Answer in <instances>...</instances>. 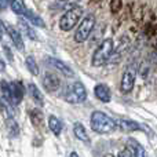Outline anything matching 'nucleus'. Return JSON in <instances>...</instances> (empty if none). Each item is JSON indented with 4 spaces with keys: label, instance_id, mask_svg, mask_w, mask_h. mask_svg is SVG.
<instances>
[{
    "label": "nucleus",
    "instance_id": "30",
    "mask_svg": "<svg viewBox=\"0 0 157 157\" xmlns=\"http://www.w3.org/2000/svg\"><path fill=\"white\" fill-rule=\"evenodd\" d=\"M69 157H78V155H77L76 152H72L71 155H69Z\"/></svg>",
    "mask_w": 157,
    "mask_h": 157
},
{
    "label": "nucleus",
    "instance_id": "13",
    "mask_svg": "<svg viewBox=\"0 0 157 157\" xmlns=\"http://www.w3.org/2000/svg\"><path fill=\"white\" fill-rule=\"evenodd\" d=\"M18 26L21 28V32L24 33V35L26 36L29 40H33V41H37L39 40L37 33H36L35 29H33V28L29 25V22L25 21L24 18H19L18 19Z\"/></svg>",
    "mask_w": 157,
    "mask_h": 157
},
{
    "label": "nucleus",
    "instance_id": "10",
    "mask_svg": "<svg viewBox=\"0 0 157 157\" xmlns=\"http://www.w3.org/2000/svg\"><path fill=\"white\" fill-rule=\"evenodd\" d=\"M10 87H11V103L15 106L24 99L25 88H24V86H22L21 81H17V80L11 81Z\"/></svg>",
    "mask_w": 157,
    "mask_h": 157
},
{
    "label": "nucleus",
    "instance_id": "4",
    "mask_svg": "<svg viewBox=\"0 0 157 157\" xmlns=\"http://www.w3.org/2000/svg\"><path fill=\"white\" fill-rule=\"evenodd\" d=\"M87 99V90L80 81L69 84L65 91V101L69 103H81Z\"/></svg>",
    "mask_w": 157,
    "mask_h": 157
},
{
    "label": "nucleus",
    "instance_id": "26",
    "mask_svg": "<svg viewBox=\"0 0 157 157\" xmlns=\"http://www.w3.org/2000/svg\"><path fill=\"white\" fill-rule=\"evenodd\" d=\"M120 6H121V0H112V11L113 13L119 11Z\"/></svg>",
    "mask_w": 157,
    "mask_h": 157
},
{
    "label": "nucleus",
    "instance_id": "18",
    "mask_svg": "<svg viewBox=\"0 0 157 157\" xmlns=\"http://www.w3.org/2000/svg\"><path fill=\"white\" fill-rule=\"evenodd\" d=\"M28 91H29V95L32 97V99L35 101L36 103H39L40 106L44 105V97H43V94L40 92V90L37 88V86H36L35 83H29V86H28Z\"/></svg>",
    "mask_w": 157,
    "mask_h": 157
},
{
    "label": "nucleus",
    "instance_id": "29",
    "mask_svg": "<svg viewBox=\"0 0 157 157\" xmlns=\"http://www.w3.org/2000/svg\"><path fill=\"white\" fill-rule=\"evenodd\" d=\"M4 62H3V61L2 59H0V71H4Z\"/></svg>",
    "mask_w": 157,
    "mask_h": 157
},
{
    "label": "nucleus",
    "instance_id": "28",
    "mask_svg": "<svg viewBox=\"0 0 157 157\" xmlns=\"http://www.w3.org/2000/svg\"><path fill=\"white\" fill-rule=\"evenodd\" d=\"M8 4H10V0H0V10H6Z\"/></svg>",
    "mask_w": 157,
    "mask_h": 157
},
{
    "label": "nucleus",
    "instance_id": "1",
    "mask_svg": "<svg viewBox=\"0 0 157 157\" xmlns=\"http://www.w3.org/2000/svg\"><path fill=\"white\" fill-rule=\"evenodd\" d=\"M91 128L98 134H109L112 131H114L117 128L116 120H113L112 117H109L103 112H92L91 120H90Z\"/></svg>",
    "mask_w": 157,
    "mask_h": 157
},
{
    "label": "nucleus",
    "instance_id": "19",
    "mask_svg": "<svg viewBox=\"0 0 157 157\" xmlns=\"http://www.w3.org/2000/svg\"><path fill=\"white\" fill-rule=\"evenodd\" d=\"M48 127L50 130H51V132L54 134V135H59L61 132H62V121H61L59 119H58L57 116H54V114H50L48 116Z\"/></svg>",
    "mask_w": 157,
    "mask_h": 157
},
{
    "label": "nucleus",
    "instance_id": "6",
    "mask_svg": "<svg viewBox=\"0 0 157 157\" xmlns=\"http://www.w3.org/2000/svg\"><path fill=\"white\" fill-rule=\"evenodd\" d=\"M136 66L135 65H130L127 69L124 71L121 77V84H120V88L124 94H128V92L132 91L134 84H135V78H136Z\"/></svg>",
    "mask_w": 157,
    "mask_h": 157
},
{
    "label": "nucleus",
    "instance_id": "9",
    "mask_svg": "<svg viewBox=\"0 0 157 157\" xmlns=\"http://www.w3.org/2000/svg\"><path fill=\"white\" fill-rule=\"evenodd\" d=\"M4 28H6V30H7L10 39L13 40L14 46L17 47V50H18V51H24L25 44H24V40H22L21 32H18V29H15V28H14L13 25H10V24H4Z\"/></svg>",
    "mask_w": 157,
    "mask_h": 157
},
{
    "label": "nucleus",
    "instance_id": "2",
    "mask_svg": "<svg viewBox=\"0 0 157 157\" xmlns=\"http://www.w3.org/2000/svg\"><path fill=\"white\" fill-rule=\"evenodd\" d=\"M114 51L113 40L112 39H105L99 46L95 48L94 54L91 58V65L92 66H103L108 63V61L112 58V54Z\"/></svg>",
    "mask_w": 157,
    "mask_h": 157
},
{
    "label": "nucleus",
    "instance_id": "7",
    "mask_svg": "<svg viewBox=\"0 0 157 157\" xmlns=\"http://www.w3.org/2000/svg\"><path fill=\"white\" fill-rule=\"evenodd\" d=\"M119 157H145V149L138 141L128 139L125 147L119 153Z\"/></svg>",
    "mask_w": 157,
    "mask_h": 157
},
{
    "label": "nucleus",
    "instance_id": "22",
    "mask_svg": "<svg viewBox=\"0 0 157 157\" xmlns=\"http://www.w3.org/2000/svg\"><path fill=\"white\" fill-rule=\"evenodd\" d=\"M30 121H32V124L36 125V127L41 125V123H43V113L40 112V109H33V110L30 112Z\"/></svg>",
    "mask_w": 157,
    "mask_h": 157
},
{
    "label": "nucleus",
    "instance_id": "11",
    "mask_svg": "<svg viewBox=\"0 0 157 157\" xmlns=\"http://www.w3.org/2000/svg\"><path fill=\"white\" fill-rule=\"evenodd\" d=\"M47 62H48L52 68L57 69L59 73H62L65 77H73L75 76V71L69 65H66L65 62H62V61L57 59V58H47Z\"/></svg>",
    "mask_w": 157,
    "mask_h": 157
},
{
    "label": "nucleus",
    "instance_id": "16",
    "mask_svg": "<svg viewBox=\"0 0 157 157\" xmlns=\"http://www.w3.org/2000/svg\"><path fill=\"white\" fill-rule=\"evenodd\" d=\"M13 103L10 101H7L4 97L0 98V112L4 116V119H13L14 117V109H13Z\"/></svg>",
    "mask_w": 157,
    "mask_h": 157
},
{
    "label": "nucleus",
    "instance_id": "20",
    "mask_svg": "<svg viewBox=\"0 0 157 157\" xmlns=\"http://www.w3.org/2000/svg\"><path fill=\"white\" fill-rule=\"evenodd\" d=\"M6 124H7V132L10 136H17L19 134V127L18 124H17V121L13 119H6Z\"/></svg>",
    "mask_w": 157,
    "mask_h": 157
},
{
    "label": "nucleus",
    "instance_id": "27",
    "mask_svg": "<svg viewBox=\"0 0 157 157\" xmlns=\"http://www.w3.org/2000/svg\"><path fill=\"white\" fill-rule=\"evenodd\" d=\"M3 50H4L6 57L8 58V62H13V54H11V51H10V47H8V46H3Z\"/></svg>",
    "mask_w": 157,
    "mask_h": 157
},
{
    "label": "nucleus",
    "instance_id": "23",
    "mask_svg": "<svg viewBox=\"0 0 157 157\" xmlns=\"http://www.w3.org/2000/svg\"><path fill=\"white\" fill-rule=\"evenodd\" d=\"M10 7H11V10L17 14V15L24 17L25 8H26V7H25L21 2H18V0H10Z\"/></svg>",
    "mask_w": 157,
    "mask_h": 157
},
{
    "label": "nucleus",
    "instance_id": "21",
    "mask_svg": "<svg viewBox=\"0 0 157 157\" xmlns=\"http://www.w3.org/2000/svg\"><path fill=\"white\" fill-rule=\"evenodd\" d=\"M25 62H26L28 71H29L33 76H37L39 75V65H37L35 58H33L32 55H29V57H26V61H25Z\"/></svg>",
    "mask_w": 157,
    "mask_h": 157
},
{
    "label": "nucleus",
    "instance_id": "25",
    "mask_svg": "<svg viewBox=\"0 0 157 157\" xmlns=\"http://www.w3.org/2000/svg\"><path fill=\"white\" fill-rule=\"evenodd\" d=\"M78 0H57L54 4L55 8H72L73 6H76V3Z\"/></svg>",
    "mask_w": 157,
    "mask_h": 157
},
{
    "label": "nucleus",
    "instance_id": "8",
    "mask_svg": "<svg viewBox=\"0 0 157 157\" xmlns=\"http://www.w3.org/2000/svg\"><path fill=\"white\" fill-rule=\"evenodd\" d=\"M41 81H43L44 88H46L48 92L58 91V90H59V87H61L59 77H58L55 73H51V72H44L43 80H41Z\"/></svg>",
    "mask_w": 157,
    "mask_h": 157
},
{
    "label": "nucleus",
    "instance_id": "15",
    "mask_svg": "<svg viewBox=\"0 0 157 157\" xmlns=\"http://www.w3.org/2000/svg\"><path fill=\"white\" fill-rule=\"evenodd\" d=\"M24 17H25V18H26L28 21H29L32 25H35V26L43 28V29L46 28V22L43 21V18H41L40 15H37V14H36L33 10H29V8H25Z\"/></svg>",
    "mask_w": 157,
    "mask_h": 157
},
{
    "label": "nucleus",
    "instance_id": "3",
    "mask_svg": "<svg viewBox=\"0 0 157 157\" xmlns=\"http://www.w3.org/2000/svg\"><path fill=\"white\" fill-rule=\"evenodd\" d=\"M84 10L80 6H73L72 8H69L59 19V29L63 32H69L77 25V22L80 21L81 15H83Z\"/></svg>",
    "mask_w": 157,
    "mask_h": 157
},
{
    "label": "nucleus",
    "instance_id": "17",
    "mask_svg": "<svg viewBox=\"0 0 157 157\" xmlns=\"http://www.w3.org/2000/svg\"><path fill=\"white\" fill-rule=\"evenodd\" d=\"M73 134L78 141L90 145V136L87 135V131H86V128H84V125L81 124V123H75L73 124Z\"/></svg>",
    "mask_w": 157,
    "mask_h": 157
},
{
    "label": "nucleus",
    "instance_id": "24",
    "mask_svg": "<svg viewBox=\"0 0 157 157\" xmlns=\"http://www.w3.org/2000/svg\"><path fill=\"white\" fill-rule=\"evenodd\" d=\"M0 90H2L3 97L11 102V87H10V83H7L6 80H2L0 81Z\"/></svg>",
    "mask_w": 157,
    "mask_h": 157
},
{
    "label": "nucleus",
    "instance_id": "14",
    "mask_svg": "<svg viewBox=\"0 0 157 157\" xmlns=\"http://www.w3.org/2000/svg\"><path fill=\"white\" fill-rule=\"evenodd\" d=\"M116 124H117V127H119L120 130L127 131V132L142 130L141 124H138V123L134 121V120H128V119H119V120H116Z\"/></svg>",
    "mask_w": 157,
    "mask_h": 157
},
{
    "label": "nucleus",
    "instance_id": "5",
    "mask_svg": "<svg viewBox=\"0 0 157 157\" xmlns=\"http://www.w3.org/2000/svg\"><path fill=\"white\" fill-rule=\"evenodd\" d=\"M94 26H95V17L92 14H88L87 17H84V19L80 22L78 28L75 32V41L76 43H84L90 37Z\"/></svg>",
    "mask_w": 157,
    "mask_h": 157
},
{
    "label": "nucleus",
    "instance_id": "12",
    "mask_svg": "<svg viewBox=\"0 0 157 157\" xmlns=\"http://www.w3.org/2000/svg\"><path fill=\"white\" fill-rule=\"evenodd\" d=\"M94 94H95V97L101 101V102L108 103V102H110V99H112L110 88H109L106 84H103V83H99V84H97V86H95Z\"/></svg>",
    "mask_w": 157,
    "mask_h": 157
},
{
    "label": "nucleus",
    "instance_id": "31",
    "mask_svg": "<svg viewBox=\"0 0 157 157\" xmlns=\"http://www.w3.org/2000/svg\"><path fill=\"white\" fill-rule=\"evenodd\" d=\"M2 25H3V24L0 22V26H2ZM0 40H2V28H0Z\"/></svg>",
    "mask_w": 157,
    "mask_h": 157
}]
</instances>
